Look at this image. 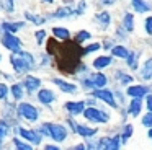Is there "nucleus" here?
I'll use <instances>...</instances> for the list:
<instances>
[{
    "label": "nucleus",
    "mask_w": 152,
    "mask_h": 150,
    "mask_svg": "<svg viewBox=\"0 0 152 150\" xmlns=\"http://www.w3.org/2000/svg\"><path fill=\"white\" fill-rule=\"evenodd\" d=\"M51 44L57 49V52H53L57 57V64L64 72H74L75 67L79 65V57H80V49L77 47V44L74 42H66V44L59 46L54 44V41H51Z\"/></svg>",
    "instance_id": "f257e3e1"
},
{
    "label": "nucleus",
    "mask_w": 152,
    "mask_h": 150,
    "mask_svg": "<svg viewBox=\"0 0 152 150\" xmlns=\"http://www.w3.org/2000/svg\"><path fill=\"white\" fill-rule=\"evenodd\" d=\"M12 60V65H13L15 72H18V74H21V72H26L28 68L33 65V57H31L30 54H26V52H15L13 55L10 57Z\"/></svg>",
    "instance_id": "f03ea898"
},
{
    "label": "nucleus",
    "mask_w": 152,
    "mask_h": 150,
    "mask_svg": "<svg viewBox=\"0 0 152 150\" xmlns=\"http://www.w3.org/2000/svg\"><path fill=\"white\" fill-rule=\"evenodd\" d=\"M2 42H4V46L7 49H10L12 52H20V46H21L20 39H18L15 34H12L10 31L5 33V34L2 36Z\"/></svg>",
    "instance_id": "7ed1b4c3"
},
{
    "label": "nucleus",
    "mask_w": 152,
    "mask_h": 150,
    "mask_svg": "<svg viewBox=\"0 0 152 150\" xmlns=\"http://www.w3.org/2000/svg\"><path fill=\"white\" fill-rule=\"evenodd\" d=\"M83 116L88 121H93V122H106L108 121V114L102 113V111L95 109V108H88V109L83 111Z\"/></svg>",
    "instance_id": "20e7f679"
},
{
    "label": "nucleus",
    "mask_w": 152,
    "mask_h": 150,
    "mask_svg": "<svg viewBox=\"0 0 152 150\" xmlns=\"http://www.w3.org/2000/svg\"><path fill=\"white\" fill-rule=\"evenodd\" d=\"M49 135L53 137L56 142H62L64 139L67 137V130L64 126H61V124H49Z\"/></svg>",
    "instance_id": "39448f33"
},
{
    "label": "nucleus",
    "mask_w": 152,
    "mask_h": 150,
    "mask_svg": "<svg viewBox=\"0 0 152 150\" xmlns=\"http://www.w3.org/2000/svg\"><path fill=\"white\" fill-rule=\"evenodd\" d=\"M20 114L25 117V119H28V121H36L38 119L36 108L31 106V104H28V103H21L20 104Z\"/></svg>",
    "instance_id": "423d86ee"
},
{
    "label": "nucleus",
    "mask_w": 152,
    "mask_h": 150,
    "mask_svg": "<svg viewBox=\"0 0 152 150\" xmlns=\"http://www.w3.org/2000/svg\"><path fill=\"white\" fill-rule=\"evenodd\" d=\"M18 132H20V135L23 137V139L30 140V142H33V143H39L41 142V135L36 132V130H26V129H23V127H20Z\"/></svg>",
    "instance_id": "0eeeda50"
},
{
    "label": "nucleus",
    "mask_w": 152,
    "mask_h": 150,
    "mask_svg": "<svg viewBox=\"0 0 152 150\" xmlns=\"http://www.w3.org/2000/svg\"><path fill=\"white\" fill-rule=\"evenodd\" d=\"M93 95H95L96 98H100V100L106 101L110 106H116V104H115V98H113L111 91H108V90H96V91H93Z\"/></svg>",
    "instance_id": "6e6552de"
},
{
    "label": "nucleus",
    "mask_w": 152,
    "mask_h": 150,
    "mask_svg": "<svg viewBox=\"0 0 152 150\" xmlns=\"http://www.w3.org/2000/svg\"><path fill=\"white\" fill-rule=\"evenodd\" d=\"M38 100L43 104H49L54 101V93L51 90H41L39 93H38Z\"/></svg>",
    "instance_id": "1a4fd4ad"
},
{
    "label": "nucleus",
    "mask_w": 152,
    "mask_h": 150,
    "mask_svg": "<svg viewBox=\"0 0 152 150\" xmlns=\"http://www.w3.org/2000/svg\"><path fill=\"white\" fill-rule=\"evenodd\" d=\"M53 82H54V83H56L62 91H66V93H75V90H77L75 85H72V83H66V82L59 80V78H54Z\"/></svg>",
    "instance_id": "9d476101"
},
{
    "label": "nucleus",
    "mask_w": 152,
    "mask_h": 150,
    "mask_svg": "<svg viewBox=\"0 0 152 150\" xmlns=\"http://www.w3.org/2000/svg\"><path fill=\"white\" fill-rule=\"evenodd\" d=\"M39 85H41V80H39V78L31 77V75H28L26 80H25V87L28 88V93H30V91H34L38 87H39Z\"/></svg>",
    "instance_id": "9b49d317"
},
{
    "label": "nucleus",
    "mask_w": 152,
    "mask_h": 150,
    "mask_svg": "<svg viewBox=\"0 0 152 150\" xmlns=\"http://www.w3.org/2000/svg\"><path fill=\"white\" fill-rule=\"evenodd\" d=\"M119 139H102L98 142L100 149H118L119 147Z\"/></svg>",
    "instance_id": "f8f14e48"
},
{
    "label": "nucleus",
    "mask_w": 152,
    "mask_h": 150,
    "mask_svg": "<svg viewBox=\"0 0 152 150\" xmlns=\"http://www.w3.org/2000/svg\"><path fill=\"white\" fill-rule=\"evenodd\" d=\"M70 126H72L80 135H85V137L95 135V132H96V129H90V127H85V126H77V124H74V122H70Z\"/></svg>",
    "instance_id": "ddd939ff"
},
{
    "label": "nucleus",
    "mask_w": 152,
    "mask_h": 150,
    "mask_svg": "<svg viewBox=\"0 0 152 150\" xmlns=\"http://www.w3.org/2000/svg\"><path fill=\"white\" fill-rule=\"evenodd\" d=\"M66 108L70 111L72 114H80L83 111V103L80 101V103H74V101H69V103H66Z\"/></svg>",
    "instance_id": "4468645a"
},
{
    "label": "nucleus",
    "mask_w": 152,
    "mask_h": 150,
    "mask_svg": "<svg viewBox=\"0 0 152 150\" xmlns=\"http://www.w3.org/2000/svg\"><path fill=\"white\" fill-rule=\"evenodd\" d=\"M110 64H111V59L106 57V55H102V57L93 60V67L95 68H105V67H108Z\"/></svg>",
    "instance_id": "2eb2a0df"
},
{
    "label": "nucleus",
    "mask_w": 152,
    "mask_h": 150,
    "mask_svg": "<svg viewBox=\"0 0 152 150\" xmlns=\"http://www.w3.org/2000/svg\"><path fill=\"white\" fill-rule=\"evenodd\" d=\"M132 5H134L136 12H139V13H145L152 8L149 3H144V0H132Z\"/></svg>",
    "instance_id": "dca6fc26"
},
{
    "label": "nucleus",
    "mask_w": 152,
    "mask_h": 150,
    "mask_svg": "<svg viewBox=\"0 0 152 150\" xmlns=\"http://www.w3.org/2000/svg\"><path fill=\"white\" fill-rule=\"evenodd\" d=\"M145 91H147V90H145L144 87H131V88H128V95H129V96H132V98L144 96Z\"/></svg>",
    "instance_id": "f3484780"
},
{
    "label": "nucleus",
    "mask_w": 152,
    "mask_h": 150,
    "mask_svg": "<svg viewBox=\"0 0 152 150\" xmlns=\"http://www.w3.org/2000/svg\"><path fill=\"white\" fill-rule=\"evenodd\" d=\"M141 108H142L141 98H134V100H132V103H131V106H129V113L134 114V116H137L139 111H141Z\"/></svg>",
    "instance_id": "a211bd4d"
},
{
    "label": "nucleus",
    "mask_w": 152,
    "mask_h": 150,
    "mask_svg": "<svg viewBox=\"0 0 152 150\" xmlns=\"http://www.w3.org/2000/svg\"><path fill=\"white\" fill-rule=\"evenodd\" d=\"M92 85L93 87H105L106 85V77L103 74H96V75H93L92 77Z\"/></svg>",
    "instance_id": "6ab92c4d"
},
{
    "label": "nucleus",
    "mask_w": 152,
    "mask_h": 150,
    "mask_svg": "<svg viewBox=\"0 0 152 150\" xmlns=\"http://www.w3.org/2000/svg\"><path fill=\"white\" fill-rule=\"evenodd\" d=\"M53 34L56 36L57 39H69V31L66 28H54L53 29Z\"/></svg>",
    "instance_id": "aec40b11"
},
{
    "label": "nucleus",
    "mask_w": 152,
    "mask_h": 150,
    "mask_svg": "<svg viewBox=\"0 0 152 150\" xmlns=\"http://www.w3.org/2000/svg\"><path fill=\"white\" fill-rule=\"evenodd\" d=\"M21 26H23V23H4V25H2V28H4L5 31L15 33V31H18Z\"/></svg>",
    "instance_id": "412c9836"
},
{
    "label": "nucleus",
    "mask_w": 152,
    "mask_h": 150,
    "mask_svg": "<svg viewBox=\"0 0 152 150\" xmlns=\"http://www.w3.org/2000/svg\"><path fill=\"white\" fill-rule=\"evenodd\" d=\"M113 55H116V57H128V51H126V47H123V46H116V47H113Z\"/></svg>",
    "instance_id": "4be33fe9"
},
{
    "label": "nucleus",
    "mask_w": 152,
    "mask_h": 150,
    "mask_svg": "<svg viewBox=\"0 0 152 150\" xmlns=\"http://www.w3.org/2000/svg\"><path fill=\"white\" fill-rule=\"evenodd\" d=\"M142 77H144L145 80H152V60H149L147 64H145L144 70H142Z\"/></svg>",
    "instance_id": "5701e85b"
},
{
    "label": "nucleus",
    "mask_w": 152,
    "mask_h": 150,
    "mask_svg": "<svg viewBox=\"0 0 152 150\" xmlns=\"http://www.w3.org/2000/svg\"><path fill=\"white\" fill-rule=\"evenodd\" d=\"M12 95H13L15 100H20L21 96H23V90H21V85H13L12 87Z\"/></svg>",
    "instance_id": "b1692460"
},
{
    "label": "nucleus",
    "mask_w": 152,
    "mask_h": 150,
    "mask_svg": "<svg viewBox=\"0 0 152 150\" xmlns=\"http://www.w3.org/2000/svg\"><path fill=\"white\" fill-rule=\"evenodd\" d=\"M124 28L128 29V31H132V29H134V23H132V15L131 13H128V15L124 16Z\"/></svg>",
    "instance_id": "393cba45"
},
{
    "label": "nucleus",
    "mask_w": 152,
    "mask_h": 150,
    "mask_svg": "<svg viewBox=\"0 0 152 150\" xmlns=\"http://www.w3.org/2000/svg\"><path fill=\"white\" fill-rule=\"evenodd\" d=\"M128 64H129V67L131 68H136L137 67V64H136V59H137V54H136V52H131V54H129L128 52Z\"/></svg>",
    "instance_id": "a878e982"
},
{
    "label": "nucleus",
    "mask_w": 152,
    "mask_h": 150,
    "mask_svg": "<svg viewBox=\"0 0 152 150\" xmlns=\"http://www.w3.org/2000/svg\"><path fill=\"white\" fill-rule=\"evenodd\" d=\"M70 13H72L70 8H59L56 13H54V16H56V18H64V16H69Z\"/></svg>",
    "instance_id": "bb28decb"
},
{
    "label": "nucleus",
    "mask_w": 152,
    "mask_h": 150,
    "mask_svg": "<svg viewBox=\"0 0 152 150\" xmlns=\"http://www.w3.org/2000/svg\"><path fill=\"white\" fill-rule=\"evenodd\" d=\"M25 16H26V20H30V21H34V23H38V25L44 23V18H41V16H34L33 13H30V12L25 13Z\"/></svg>",
    "instance_id": "cd10ccee"
},
{
    "label": "nucleus",
    "mask_w": 152,
    "mask_h": 150,
    "mask_svg": "<svg viewBox=\"0 0 152 150\" xmlns=\"http://www.w3.org/2000/svg\"><path fill=\"white\" fill-rule=\"evenodd\" d=\"M7 132H8V126H7V122H4V121H0V142H2V140L5 139Z\"/></svg>",
    "instance_id": "c85d7f7f"
},
{
    "label": "nucleus",
    "mask_w": 152,
    "mask_h": 150,
    "mask_svg": "<svg viewBox=\"0 0 152 150\" xmlns=\"http://www.w3.org/2000/svg\"><path fill=\"white\" fill-rule=\"evenodd\" d=\"M13 143H15V147H17V149H20V150H31V145H28V143L21 142V140H18V139H15Z\"/></svg>",
    "instance_id": "c756f323"
},
{
    "label": "nucleus",
    "mask_w": 152,
    "mask_h": 150,
    "mask_svg": "<svg viewBox=\"0 0 152 150\" xmlns=\"http://www.w3.org/2000/svg\"><path fill=\"white\" fill-rule=\"evenodd\" d=\"M85 39H90V33H87V31H80L79 34H77V38H75V42H83Z\"/></svg>",
    "instance_id": "7c9ffc66"
},
{
    "label": "nucleus",
    "mask_w": 152,
    "mask_h": 150,
    "mask_svg": "<svg viewBox=\"0 0 152 150\" xmlns=\"http://www.w3.org/2000/svg\"><path fill=\"white\" fill-rule=\"evenodd\" d=\"M98 49H100V44H96V42H95V44H90V46H87V47L82 51V54H90L92 51H98Z\"/></svg>",
    "instance_id": "2f4dec72"
},
{
    "label": "nucleus",
    "mask_w": 152,
    "mask_h": 150,
    "mask_svg": "<svg viewBox=\"0 0 152 150\" xmlns=\"http://www.w3.org/2000/svg\"><path fill=\"white\" fill-rule=\"evenodd\" d=\"M98 20L102 23H105V25H108L110 23V15L106 12H102V13H98Z\"/></svg>",
    "instance_id": "473e14b6"
},
{
    "label": "nucleus",
    "mask_w": 152,
    "mask_h": 150,
    "mask_svg": "<svg viewBox=\"0 0 152 150\" xmlns=\"http://www.w3.org/2000/svg\"><path fill=\"white\" fill-rule=\"evenodd\" d=\"M142 124H144V126H149V127L152 126V113H149L147 116H144V119H142Z\"/></svg>",
    "instance_id": "72a5a7b5"
},
{
    "label": "nucleus",
    "mask_w": 152,
    "mask_h": 150,
    "mask_svg": "<svg viewBox=\"0 0 152 150\" xmlns=\"http://www.w3.org/2000/svg\"><path fill=\"white\" fill-rule=\"evenodd\" d=\"M145 31H147L149 34H152V16L145 20Z\"/></svg>",
    "instance_id": "f704fd0d"
},
{
    "label": "nucleus",
    "mask_w": 152,
    "mask_h": 150,
    "mask_svg": "<svg viewBox=\"0 0 152 150\" xmlns=\"http://www.w3.org/2000/svg\"><path fill=\"white\" fill-rule=\"evenodd\" d=\"M7 91H8L7 85L0 83V98H5V96H7Z\"/></svg>",
    "instance_id": "c9c22d12"
},
{
    "label": "nucleus",
    "mask_w": 152,
    "mask_h": 150,
    "mask_svg": "<svg viewBox=\"0 0 152 150\" xmlns=\"http://www.w3.org/2000/svg\"><path fill=\"white\" fill-rule=\"evenodd\" d=\"M36 38H38V42H41L44 38H46V31L41 29V31H36Z\"/></svg>",
    "instance_id": "e433bc0d"
},
{
    "label": "nucleus",
    "mask_w": 152,
    "mask_h": 150,
    "mask_svg": "<svg viewBox=\"0 0 152 150\" xmlns=\"http://www.w3.org/2000/svg\"><path fill=\"white\" fill-rule=\"evenodd\" d=\"M131 132H132V127L131 126H126V129H124V135H123V139H128L129 135H131Z\"/></svg>",
    "instance_id": "4c0bfd02"
},
{
    "label": "nucleus",
    "mask_w": 152,
    "mask_h": 150,
    "mask_svg": "<svg viewBox=\"0 0 152 150\" xmlns=\"http://www.w3.org/2000/svg\"><path fill=\"white\" fill-rule=\"evenodd\" d=\"M147 108L152 111V96H147Z\"/></svg>",
    "instance_id": "58836bf2"
},
{
    "label": "nucleus",
    "mask_w": 152,
    "mask_h": 150,
    "mask_svg": "<svg viewBox=\"0 0 152 150\" xmlns=\"http://www.w3.org/2000/svg\"><path fill=\"white\" fill-rule=\"evenodd\" d=\"M46 150H57V147H56V145H48Z\"/></svg>",
    "instance_id": "ea45409f"
},
{
    "label": "nucleus",
    "mask_w": 152,
    "mask_h": 150,
    "mask_svg": "<svg viewBox=\"0 0 152 150\" xmlns=\"http://www.w3.org/2000/svg\"><path fill=\"white\" fill-rule=\"evenodd\" d=\"M149 137H151V139H152V129L149 130Z\"/></svg>",
    "instance_id": "a19ab883"
},
{
    "label": "nucleus",
    "mask_w": 152,
    "mask_h": 150,
    "mask_svg": "<svg viewBox=\"0 0 152 150\" xmlns=\"http://www.w3.org/2000/svg\"><path fill=\"white\" fill-rule=\"evenodd\" d=\"M44 2H48V3H51V2H54V0H44Z\"/></svg>",
    "instance_id": "79ce46f5"
}]
</instances>
